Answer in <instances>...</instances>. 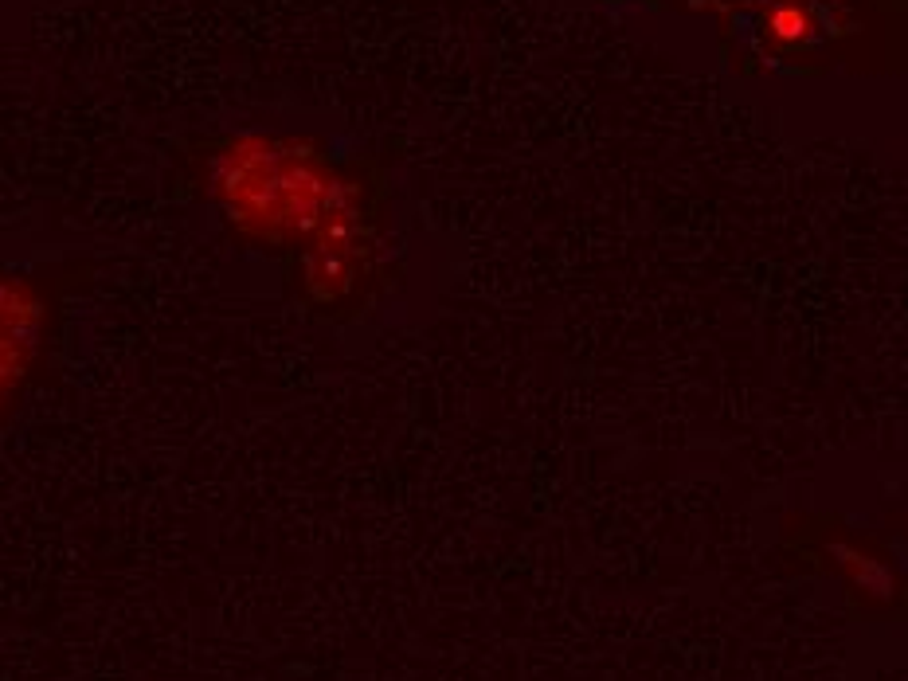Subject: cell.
<instances>
[{
  "instance_id": "1",
  "label": "cell",
  "mask_w": 908,
  "mask_h": 681,
  "mask_svg": "<svg viewBox=\"0 0 908 681\" xmlns=\"http://www.w3.org/2000/svg\"><path fill=\"white\" fill-rule=\"evenodd\" d=\"M807 28H811V20H807V12H803V8H795V4H783V8H775L772 12V32L779 36V40H787V44L803 40V36H807Z\"/></svg>"
}]
</instances>
